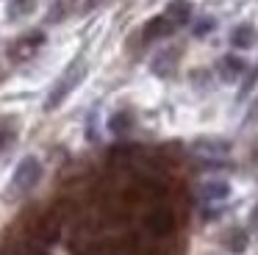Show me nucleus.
<instances>
[{
  "instance_id": "obj_1",
  "label": "nucleus",
  "mask_w": 258,
  "mask_h": 255,
  "mask_svg": "<svg viewBox=\"0 0 258 255\" xmlns=\"http://www.w3.org/2000/svg\"><path fill=\"white\" fill-rule=\"evenodd\" d=\"M84 75H86V64H84L81 58L73 61V64L67 67V72H64V75L56 81V86L50 89V94H47V100H45V108H47V111L58 108V105H61L64 100L70 97V92H73V89L78 86L81 81H84Z\"/></svg>"
},
{
  "instance_id": "obj_2",
  "label": "nucleus",
  "mask_w": 258,
  "mask_h": 255,
  "mask_svg": "<svg viewBox=\"0 0 258 255\" xmlns=\"http://www.w3.org/2000/svg\"><path fill=\"white\" fill-rule=\"evenodd\" d=\"M42 177V164L34 158V155H28V158L20 161V166L14 169V177H12V194H25L31 192V188L39 183Z\"/></svg>"
},
{
  "instance_id": "obj_3",
  "label": "nucleus",
  "mask_w": 258,
  "mask_h": 255,
  "mask_svg": "<svg viewBox=\"0 0 258 255\" xmlns=\"http://www.w3.org/2000/svg\"><path fill=\"white\" fill-rule=\"evenodd\" d=\"M191 153L206 158V161H217V158H225L230 153V144L222 142V139H197L191 144Z\"/></svg>"
},
{
  "instance_id": "obj_4",
  "label": "nucleus",
  "mask_w": 258,
  "mask_h": 255,
  "mask_svg": "<svg viewBox=\"0 0 258 255\" xmlns=\"http://www.w3.org/2000/svg\"><path fill=\"white\" fill-rule=\"evenodd\" d=\"M147 227H150L156 236H167V233H172V214H169L167 208H156V211H150L147 214Z\"/></svg>"
},
{
  "instance_id": "obj_5",
  "label": "nucleus",
  "mask_w": 258,
  "mask_h": 255,
  "mask_svg": "<svg viewBox=\"0 0 258 255\" xmlns=\"http://www.w3.org/2000/svg\"><path fill=\"white\" fill-rule=\"evenodd\" d=\"M164 17H167L172 25H186L189 17H191V0H169Z\"/></svg>"
},
{
  "instance_id": "obj_6",
  "label": "nucleus",
  "mask_w": 258,
  "mask_h": 255,
  "mask_svg": "<svg viewBox=\"0 0 258 255\" xmlns=\"http://www.w3.org/2000/svg\"><path fill=\"white\" fill-rule=\"evenodd\" d=\"M172 28L175 25L167 20V17H153V20L145 25V33H142V36H145V42H153V39L169 36V33H172Z\"/></svg>"
},
{
  "instance_id": "obj_7",
  "label": "nucleus",
  "mask_w": 258,
  "mask_h": 255,
  "mask_svg": "<svg viewBox=\"0 0 258 255\" xmlns=\"http://www.w3.org/2000/svg\"><path fill=\"white\" fill-rule=\"evenodd\" d=\"M178 58H180V50L175 47V50H164L161 55H156L153 58V72L156 75H169V72H175V64H178Z\"/></svg>"
},
{
  "instance_id": "obj_8",
  "label": "nucleus",
  "mask_w": 258,
  "mask_h": 255,
  "mask_svg": "<svg viewBox=\"0 0 258 255\" xmlns=\"http://www.w3.org/2000/svg\"><path fill=\"white\" fill-rule=\"evenodd\" d=\"M203 200H208V203H219V200H225L230 194V186L225 180H208L206 186L200 188Z\"/></svg>"
},
{
  "instance_id": "obj_9",
  "label": "nucleus",
  "mask_w": 258,
  "mask_h": 255,
  "mask_svg": "<svg viewBox=\"0 0 258 255\" xmlns=\"http://www.w3.org/2000/svg\"><path fill=\"white\" fill-rule=\"evenodd\" d=\"M241 72H244V61L236 58V55H225V58L219 61V75H222L225 81H236Z\"/></svg>"
},
{
  "instance_id": "obj_10",
  "label": "nucleus",
  "mask_w": 258,
  "mask_h": 255,
  "mask_svg": "<svg viewBox=\"0 0 258 255\" xmlns=\"http://www.w3.org/2000/svg\"><path fill=\"white\" fill-rule=\"evenodd\" d=\"M230 42H233L236 47H252V42H255V31H252V25H239V28H233V33H230Z\"/></svg>"
},
{
  "instance_id": "obj_11",
  "label": "nucleus",
  "mask_w": 258,
  "mask_h": 255,
  "mask_svg": "<svg viewBox=\"0 0 258 255\" xmlns=\"http://www.w3.org/2000/svg\"><path fill=\"white\" fill-rule=\"evenodd\" d=\"M225 247H228L230 252H244L247 249V233L239 230V227L228 230V236H225Z\"/></svg>"
},
{
  "instance_id": "obj_12",
  "label": "nucleus",
  "mask_w": 258,
  "mask_h": 255,
  "mask_svg": "<svg viewBox=\"0 0 258 255\" xmlns=\"http://www.w3.org/2000/svg\"><path fill=\"white\" fill-rule=\"evenodd\" d=\"M31 9H34V0H12V3H9V17L17 20V17L31 14Z\"/></svg>"
},
{
  "instance_id": "obj_13",
  "label": "nucleus",
  "mask_w": 258,
  "mask_h": 255,
  "mask_svg": "<svg viewBox=\"0 0 258 255\" xmlns=\"http://www.w3.org/2000/svg\"><path fill=\"white\" fill-rule=\"evenodd\" d=\"M108 128H111V133H125L131 128V114H125V111H119V114L111 116V122H108Z\"/></svg>"
},
{
  "instance_id": "obj_14",
  "label": "nucleus",
  "mask_w": 258,
  "mask_h": 255,
  "mask_svg": "<svg viewBox=\"0 0 258 255\" xmlns=\"http://www.w3.org/2000/svg\"><path fill=\"white\" fill-rule=\"evenodd\" d=\"M214 25H217V22H214V20H203V22H200V25H197V28H195V33H197V36H206V33H208V31H211V28H214Z\"/></svg>"
},
{
  "instance_id": "obj_15",
  "label": "nucleus",
  "mask_w": 258,
  "mask_h": 255,
  "mask_svg": "<svg viewBox=\"0 0 258 255\" xmlns=\"http://www.w3.org/2000/svg\"><path fill=\"white\" fill-rule=\"evenodd\" d=\"M247 122H258V100L250 105V114H247Z\"/></svg>"
},
{
  "instance_id": "obj_16",
  "label": "nucleus",
  "mask_w": 258,
  "mask_h": 255,
  "mask_svg": "<svg viewBox=\"0 0 258 255\" xmlns=\"http://www.w3.org/2000/svg\"><path fill=\"white\" fill-rule=\"evenodd\" d=\"M250 222H252V227H255V230H258V208L252 211V219H250Z\"/></svg>"
},
{
  "instance_id": "obj_17",
  "label": "nucleus",
  "mask_w": 258,
  "mask_h": 255,
  "mask_svg": "<svg viewBox=\"0 0 258 255\" xmlns=\"http://www.w3.org/2000/svg\"><path fill=\"white\" fill-rule=\"evenodd\" d=\"M97 3H100V0H89V3H86V11H89V9H95Z\"/></svg>"
}]
</instances>
